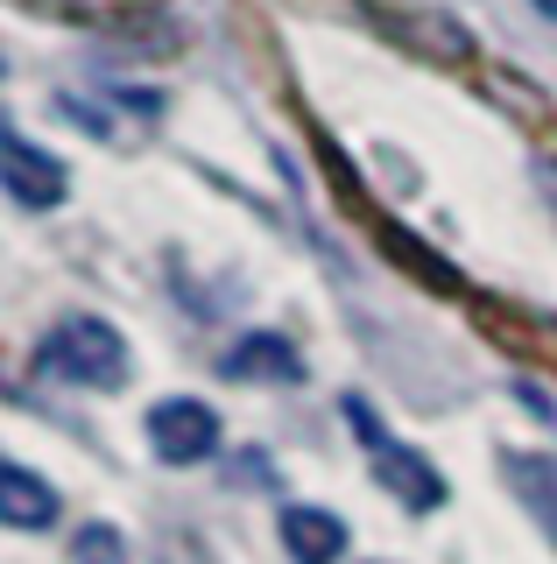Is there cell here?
Returning a JSON list of instances; mask_svg holds the SVG:
<instances>
[{
	"instance_id": "10",
	"label": "cell",
	"mask_w": 557,
	"mask_h": 564,
	"mask_svg": "<svg viewBox=\"0 0 557 564\" xmlns=\"http://www.w3.org/2000/svg\"><path fill=\"white\" fill-rule=\"evenodd\" d=\"M536 8H544V14H550V29H557V0H536Z\"/></svg>"
},
{
	"instance_id": "3",
	"label": "cell",
	"mask_w": 557,
	"mask_h": 564,
	"mask_svg": "<svg viewBox=\"0 0 557 564\" xmlns=\"http://www.w3.org/2000/svg\"><path fill=\"white\" fill-rule=\"evenodd\" d=\"M0 184H8V198H22V205H64V163L57 155H43L36 141H22V134H8L0 128Z\"/></svg>"
},
{
	"instance_id": "9",
	"label": "cell",
	"mask_w": 557,
	"mask_h": 564,
	"mask_svg": "<svg viewBox=\"0 0 557 564\" xmlns=\"http://www.w3.org/2000/svg\"><path fill=\"white\" fill-rule=\"evenodd\" d=\"M72 564H128V543H120L113 522H78L72 536Z\"/></svg>"
},
{
	"instance_id": "6",
	"label": "cell",
	"mask_w": 557,
	"mask_h": 564,
	"mask_svg": "<svg viewBox=\"0 0 557 564\" xmlns=\"http://www.w3.org/2000/svg\"><path fill=\"white\" fill-rule=\"evenodd\" d=\"M283 551L297 564H332L346 551V522L325 508H283Z\"/></svg>"
},
{
	"instance_id": "2",
	"label": "cell",
	"mask_w": 557,
	"mask_h": 564,
	"mask_svg": "<svg viewBox=\"0 0 557 564\" xmlns=\"http://www.w3.org/2000/svg\"><path fill=\"white\" fill-rule=\"evenodd\" d=\"M149 445L155 458H170V466H190V458H205L219 445V416L205 410L198 395H170L149 410Z\"/></svg>"
},
{
	"instance_id": "1",
	"label": "cell",
	"mask_w": 557,
	"mask_h": 564,
	"mask_svg": "<svg viewBox=\"0 0 557 564\" xmlns=\"http://www.w3.org/2000/svg\"><path fill=\"white\" fill-rule=\"evenodd\" d=\"M43 367L64 375V381H85V388H120L128 381V346H120V332L99 325V317H64L43 339Z\"/></svg>"
},
{
	"instance_id": "7",
	"label": "cell",
	"mask_w": 557,
	"mask_h": 564,
	"mask_svg": "<svg viewBox=\"0 0 557 564\" xmlns=\"http://www.w3.org/2000/svg\"><path fill=\"white\" fill-rule=\"evenodd\" d=\"M374 458H381V466H374L381 487L403 494L409 508H438V501H445V480H438V473H430L416 452H395V445H381V437H374Z\"/></svg>"
},
{
	"instance_id": "8",
	"label": "cell",
	"mask_w": 557,
	"mask_h": 564,
	"mask_svg": "<svg viewBox=\"0 0 557 564\" xmlns=\"http://www.w3.org/2000/svg\"><path fill=\"white\" fill-rule=\"evenodd\" d=\"M509 487H515V501L544 522V536L557 543V466L550 458H529V452L509 458Z\"/></svg>"
},
{
	"instance_id": "5",
	"label": "cell",
	"mask_w": 557,
	"mask_h": 564,
	"mask_svg": "<svg viewBox=\"0 0 557 564\" xmlns=\"http://www.w3.org/2000/svg\"><path fill=\"white\" fill-rule=\"evenodd\" d=\"M0 522L50 529V522H57V487L36 480L29 466H14V458H0Z\"/></svg>"
},
{
	"instance_id": "4",
	"label": "cell",
	"mask_w": 557,
	"mask_h": 564,
	"mask_svg": "<svg viewBox=\"0 0 557 564\" xmlns=\"http://www.w3.org/2000/svg\"><path fill=\"white\" fill-rule=\"evenodd\" d=\"M219 375H226V381H304V360H297V346H290V339H275V332H254V339L226 346Z\"/></svg>"
}]
</instances>
